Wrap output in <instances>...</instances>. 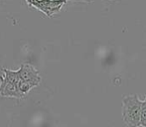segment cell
<instances>
[{
  "mask_svg": "<svg viewBox=\"0 0 146 127\" xmlns=\"http://www.w3.org/2000/svg\"><path fill=\"white\" fill-rule=\"evenodd\" d=\"M141 100L137 95H129L122 98V119L129 127L140 126Z\"/></svg>",
  "mask_w": 146,
  "mask_h": 127,
  "instance_id": "6da1fadb",
  "label": "cell"
},
{
  "mask_svg": "<svg viewBox=\"0 0 146 127\" xmlns=\"http://www.w3.org/2000/svg\"><path fill=\"white\" fill-rule=\"evenodd\" d=\"M25 1L29 7L36 8L49 18H52L55 14L61 11L62 7L67 3L68 0H25Z\"/></svg>",
  "mask_w": 146,
  "mask_h": 127,
  "instance_id": "7a4b0ae2",
  "label": "cell"
},
{
  "mask_svg": "<svg viewBox=\"0 0 146 127\" xmlns=\"http://www.w3.org/2000/svg\"><path fill=\"white\" fill-rule=\"evenodd\" d=\"M18 73H19L20 79L22 81L32 83L35 87H38L41 83V81H42L39 71L37 69H35L34 65H32L29 63L21 64L20 69H18Z\"/></svg>",
  "mask_w": 146,
  "mask_h": 127,
  "instance_id": "3957f363",
  "label": "cell"
},
{
  "mask_svg": "<svg viewBox=\"0 0 146 127\" xmlns=\"http://www.w3.org/2000/svg\"><path fill=\"white\" fill-rule=\"evenodd\" d=\"M0 96L3 97H14V98H24L25 95L18 89L17 85L12 81L6 79L3 75H0Z\"/></svg>",
  "mask_w": 146,
  "mask_h": 127,
  "instance_id": "277c9868",
  "label": "cell"
},
{
  "mask_svg": "<svg viewBox=\"0 0 146 127\" xmlns=\"http://www.w3.org/2000/svg\"><path fill=\"white\" fill-rule=\"evenodd\" d=\"M2 71H3V77H5L6 79L12 81L15 85H18L20 79V75L18 73V71H12V69H2Z\"/></svg>",
  "mask_w": 146,
  "mask_h": 127,
  "instance_id": "5b68a950",
  "label": "cell"
},
{
  "mask_svg": "<svg viewBox=\"0 0 146 127\" xmlns=\"http://www.w3.org/2000/svg\"><path fill=\"white\" fill-rule=\"evenodd\" d=\"M18 87V89H19L20 91H21L23 95H27L28 93L31 91L32 89H34V85H32V83H28V81H22V79H20L19 83H18L17 85Z\"/></svg>",
  "mask_w": 146,
  "mask_h": 127,
  "instance_id": "8992f818",
  "label": "cell"
},
{
  "mask_svg": "<svg viewBox=\"0 0 146 127\" xmlns=\"http://www.w3.org/2000/svg\"><path fill=\"white\" fill-rule=\"evenodd\" d=\"M140 126L146 127V96L144 99L141 100L140 108Z\"/></svg>",
  "mask_w": 146,
  "mask_h": 127,
  "instance_id": "52a82bcc",
  "label": "cell"
},
{
  "mask_svg": "<svg viewBox=\"0 0 146 127\" xmlns=\"http://www.w3.org/2000/svg\"><path fill=\"white\" fill-rule=\"evenodd\" d=\"M73 2H84V3H92L94 2V0H70Z\"/></svg>",
  "mask_w": 146,
  "mask_h": 127,
  "instance_id": "ba28073f",
  "label": "cell"
},
{
  "mask_svg": "<svg viewBox=\"0 0 146 127\" xmlns=\"http://www.w3.org/2000/svg\"><path fill=\"white\" fill-rule=\"evenodd\" d=\"M110 1H113V0H110Z\"/></svg>",
  "mask_w": 146,
  "mask_h": 127,
  "instance_id": "9c48e42d",
  "label": "cell"
}]
</instances>
